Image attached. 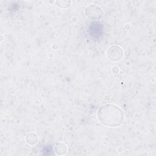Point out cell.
Wrapping results in <instances>:
<instances>
[{
    "label": "cell",
    "mask_w": 156,
    "mask_h": 156,
    "mask_svg": "<svg viewBox=\"0 0 156 156\" xmlns=\"http://www.w3.org/2000/svg\"><path fill=\"white\" fill-rule=\"evenodd\" d=\"M99 121L108 127L120 126L124 119V113L118 105L113 104H105L101 105L98 111Z\"/></svg>",
    "instance_id": "6da1fadb"
},
{
    "label": "cell",
    "mask_w": 156,
    "mask_h": 156,
    "mask_svg": "<svg viewBox=\"0 0 156 156\" xmlns=\"http://www.w3.org/2000/svg\"><path fill=\"white\" fill-rule=\"evenodd\" d=\"M107 55L110 61L118 62L123 58L124 51L121 46L118 45H113L108 49Z\"/></svg>",
    "instance_id": "3957f363"
},
{
    "label": "cell",
    "mask_w": 156,
    "mask_h": 156,
    "mask_svg": "<svg viewBox=\"0 0 156 156\" xmlns=\"http://www.w3.org/2000/svg\"><path fill=\"white\" fill-rule=\"evenodd\" d=\"M55 2L57 6L62 9H66L71 4V1H57Z\"/></svg>",
    "instance_id": "8992f818"
},
{
    "label": "cell",
    "mask_w": 156,
    "mask_h": 156,
    "mask_svg": "<svg viewBox=\"0 0 156 156\" xmlns=\"http://www.w3.org/2000/svg\"><path fill=\"white\" fill-rule=\"evenodd\" d=\"M86 16L90 20H98L103 16V10L98 5L91 4L88 5L85 10Z\"/></svg>",
    "instance_id": "7a4b0ae2"
},
{
    "label": "cell",
    "mask_w": 156,
    "mask_h": 156,
    "mask_svg": "<svg viewBox=\"0 0 156 156\" xmlns=\"http://www.w3.org/2000/svg\"><path fill=\"white\" fill-rule=\"evenodd\" d=\"M38 135L34 132L29 133L26 136V141L29 145H35L38 142Z\"/></svg>",
    "instance_id": "5b68a950"
},
{
    "label": "cell",
    "mask_w": 156,
    "mask_h": 156,
    "mask_svg": "<svg viewBox=\"0 0 156 156\" xmlns=\"http://www.w3.org/2000/svg\"><path fill=\"white\" fill-rule=\"evenodd\" d=\"M54 152L57 155H64L67 151L66 145L62 142L56 143L54 145Z\"/></svg>",
    "instance_id": "277c9868"
}]
</instances>
